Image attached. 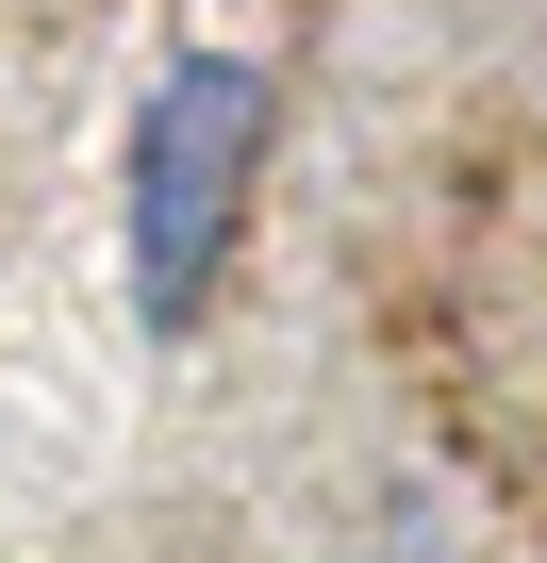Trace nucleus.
Returning <instances> with one entry per match:
<instances>
[{"label":"nucleus","instance_id":"1","mask_svg":"<svg viewBox=\"0 0 547 563\" xmlns=\"http://www.w3.org/2000/svg\"><path fill=\"white\" fill-rule=\"evenodd\" d=\"M265 67L249 51H183L150 100H133V150H117V282L150 332H199L216 316V265L249 232V183H265Z\"/></svg>","mask_w":547,"mask_h":563}]
</instances>
